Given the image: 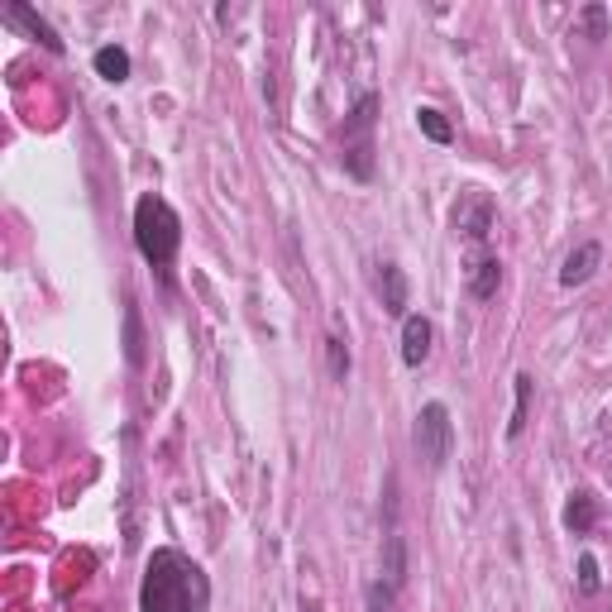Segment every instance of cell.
I'll use <instances>...</instances> for the list:
<instances>
[{
  "mask_svg": "<svg viewBox=\"0 0 612 612\" xmlns=\"http://www.w3.org/2000/svg\"><path fill=\"white\" fill-rule=\"evenodd\" d=\"M206 603H211V584L197 560L168 546L153 550L139 584V612H206Z\"/></svg>",
  "mask_w": 612,
  "mask_h": 612,
  "instance_id": "obj_1",
  "label": "cell"
},
{
  "mask_svg": "<svg viewBox=\"0 0 612 612\" xmlns=\"http://www.w3.org/2000/svg\"><path fill=\"white\" fill-rule=\"evenodd\" d=\"M134 249L153 268H168L177 259V249H182V216L153 192L134 201Z\"/></svg>",
  "mask_w": 612,
  "mask_h": 612,
  "instance_id": "obj_2",
  "label": "cell"
},
{
  "mask_svg": "<svg viewBox=\"0 0 612 612\" xmlns=\"http://www.w3.org/2000/svg\"><path fill=\"white\" fill-rule=\"evenodd\" d=\"M373 110H378V96L369 91L354 101V110L345 115V130H340V163L359 182L373 177Z\"/></svg>",
  "mask_w": 612,
  "mask_h": 612,
  "instance_id": "obj_3",
  "label": "cell"
},
{
  "mask_svg": "<svg viewBox=\"0 0 612 612\" xmlns=\"http://www.w3.org/2000/svg\"><path fill=\"white\" fill-rule=\"evenodd\" d=\"M412 450L426 469H445L455 455V421L445 402H426L412 421Z\"/></svg>",
  "mask_w": 612,
  "mask_h": 612,
  "instance_id": "obj_4",
  "label": "cell"
},
{
  "mask_svg": "<svg viewBox=\"0 0 612 612\" xmlns=\"http://www.w3.org/2000/svg\"><path fill=\"white\" fill-rule=\"evenodd\" d=\"M450 225H455V235H464V240H488L493 225H498V206H493L488 192L469 187V192H459L455 211H450Z\"/></svg>",
  "mask_w": 612,
  "mask_h": 612,
  "instance_id": "obj_5",
  "label": "cell"
},
{
  "mask_svg": "<svg viewBox=\"0 0 612 612\" xmlns=\"http://www.w3.org/2000/svg\"><path fill=\"white\" fill-rule=\"evenodd\" d=\"M431 340H436L431 321H426L421 311H407V321H402V364H407V369H421L426 354H431Z\"/></svg>",
  "mask_w": 612,
  "mask_h": 612,
  "instance_id": "obj_6",
  "label": "cell"
},
{
  "mask_svg": "<svg viewBox=\"0 0 612 612\" xmlns=\"http://www.w3.org/2000/svg\"><path fill=\"white\" fill-rule=\"evenodd\" d=\"M598 268H603V244L598 240L574 244V249H569V259H565V268H560V287H584Z\"/></svg>",
  "mask_w": 612,
  "mask_h": 612,
  "instance_id": "obj_7",
  "label": "cell"
},
{
  "mask_svg": "<svg viewBox=\"0 0 612 612\" xmlns=\"http://www.w3.org/2000/svg\"><path fill=\"white\" fill-rule=\"evenodd\" d=\"M464 278H469V297H474V302H493L498 287H503V263L493 259V254H474Z\"/></svg>",
  "mask_w": 612,
  "mask_h": 612,
  "instance_id": "obj_8",
  "label": "cell"
},
{
  "mask_svg": "<svg viewBox=\"0 0 612 612\" xmlns=\"http://www.w3.org/2000/svg\"><path fill=\"white\" fill-rule=\"evenodd\" d=\"M378 297H383V311L388 316H402L407 321V273L397 263H378Z\"/></svg>",
  "mask_w": 612,
  "mask_h": 612,
  "instance_id": "obj_9",
  "label": "cell"
},
{
  "mask_svg": "<svg viewBox=\"0 0 612 612\" xmlns=\"http://www.w3.org/2000/svg\"><path fill=\"white\" fill-rule=\"evenodd\" d=\"M5 20L20 24L24 34H29V39H39L48 53H63V39H58V29H53V24H48L39 10H29V5H10V10H5Z\"/></svg>",
  "mask_w": 612,
  "mask_h": 612,
  "instance_id": "obj_10",
  "label": "cell"
},
{
  "mask_svg": "<svg viewBox=\"0 0 612 612\" xmlns=\"http://www.w3.org/2000/svg\"><path fill=\"white\" fill-rule=\"evenodd\" d=\"M383 579H388L393 589L407 584V536H402L397 526H388V536H383Z\"/></svg>",
  "mask_w": 612,
  "mask_h": 612,
  "instance_id": "obj_11",
  "label": "cell"
},
{
  "mask_svg": "<svg viewBox=\"0 0 612 612\" xmlns=\"http://www.w3.org/2000/svg\"><path fill=\"white\" fill-rule=\"evenodd\" d=\"M565 526H569V531H574V536H589L593 526H598V498H593L589 488H579V493H569Z\"/></svg>",
  "mask_w": 612,
  "mask_h": 612,
  "instance_id": "obj_12",
  "label": "cell"
},
{
  "mask_svg": "<svg viewBox=\"0 0 612 612\" xmlns=\"http://www.w3.org/2000/svg\"><path fill=\"white\" fill-rule=\"evenodd\" d=\"M91 67H96V77H106V82H130V53L120 44H106V48H96V58H91Z\"/></svg>",
  "mask_w": 612,
  "mask_h": 612,
  "instance_id": "obj_13",
  "label": "cell"
},
{
  "mask_svg": "<svg viewBox=\"0 0 612 612\" xmlns=\"http://www.w3.org/2000/svg\"><path fill=\"white\" fill-rule=\"evenodd\" d=\"M512 383H517V407H512V421H507V440H517V436L526 431V412H531V388H536V383H531V373H517Z\"/></svg>",
  "mask_w": 612,
  "mask_h": 612,
  "instance_id": "obj_14",
  "label": "cell"
},
{
  "mask_svg": "<svg viewBox=\"0 0 612 612\" xmlns=\"http://www.w3.org/2000/svg\"><path fill=\"white\" fill-rule=\"evenodd\" d=\"M416 125H421V134H426L431 144H450V139H455L450 120H445L436 106H416Z\"/></svg>",
  "mask_w": 612,
  "mask_h": 612,
  "instance_id": "obj_15",
  "label": "cell"
},
{
  "mask_svg": "<svg viewBox=\"0 0 612 612\" xmlns=\"http://www.w3.org/2000/svg\"><path fill=\"white\" fill-rule=\"evenodd\" d=\"M125 359H130L134 369L144 364V326H139V311H125Z\"/></svg>",
  "mask_w": 612,
  "mask_h": 612,
  "instance_id": "obj_16",
  "label": "cell"
},
{
  "mask_svg": "<svg viewBox=\"0 0 612 612\" xmlns=\"http://www.w3.org/2000/svg\"><path fill=\"white\" fill-rule=\"evenodd\" d=\"M364 603H369V612H397V589L388 579H373L364 589Z\"/></svg>",
  "mask_w": 612,
  "mask_h": 612,
  "instance_id": "obj_17",
  "label": "cell"
},
{
  "mask_svg": "<svg viewBox=\"0 0 612 612\" xmlns=\"http://www.w3.org/2000/svg\"><path fill=\"white\" fill-rule=\"evenodd\" d=\"M574 34H589V39H608V10L603 5H589L579 20H574Z\"/></svg>",
  "mask_w": 612,
  "mask_h": 612,
  "instance_id": "obj_18",
  "label": "cell"
},
{
  "mask_svg": "<svg viewBox=\"0 0 612 612\" xmlns=\"http://www.w3.org/2000/svg\"><path fill=\"white\" fill-rule=\"evenodd\" d=\"M326 359H330V378H335V383H345V373H350V350H345V340H340V335H330L326 340Z\"/></svg>",
  "mask_w": 612,
  "mask_h": 612,
  "instance_id": "obj_19",
  "label": "cell"
},
{
  "mask_svg": "<svg viewBox=\"0 0 612 612\" xmlns=\"http://www.w3.org/2000/svg\"><path fill=\"white\" fill-rule=\"evenodd\" d=\"M603 574H598V560L593 555H579V593H598Z\"/></svg>",
  "mask_w": 612,
  "mask_h": 612,
  "instance_id": "obj_20",
  "label": "cell"
}]
</instances>
